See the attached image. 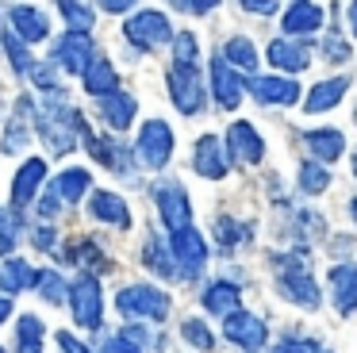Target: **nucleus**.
<instances>
[{"instance_id": "nucleus-1", "label": "nucleus", "mask_w": 357, "mask_h": 353, "mask_svg": "<svg viewBox=\"0 0 357 353\" xmlns=\"http://www.w3.org/2000/svg\"><path fill=\"white\" fill-rule=\"evenodd\" d=\"M116 307L123 319H150V322H165L169 315V296L154 284H127L119 288L116 296Z\"/></svg>"}, {"instance_id": "nucleus-2", "label": "nucleus", "mask_w": 357, "mask_h": 353, "mask_svg": "<svg viewBox=\"0 0 357 353\" xmlns=\"http://www.w3.org/2000/svg\"><path fill=\"white\" fill-rule=\"evenodd\" d=\"M39 135L50 146V153H58V158L73 150V107L66 104V96H50V104H43Z\"/></svg>"}, {"instance_id": "nucleus-3", "label": "nucleus", "mask_w": 357, "mask_h": 353, "mask_svg": "<svg viewBox=\"0 0 357 353\" xmlns=\"http://www.w3.org/2000/svg\"><path fill=\"white\" fill-rule=\"evenodd\" d=\"M70 311H73V322L85 330H100L104 326V292H100V280L96 273H81L70 288Z\"/></svg>"}, {"instance_id": "nucleus-4", "label": "nucleus", "mask_w": 357, "mask_h": 353, "mask_svg": "<svg viewBox=\"0 0 357 353\" xmlns=\"http://www.w3.org/2000/svg\"><path fill=\"white\" fill-rule=\"evenodd\" d=\"M169 100L181 115H200L208 104V92H204L200 69L196 66H173L169 69Z\"/></svg>"}, {"instance_id": "nucleus-5", "label": "nucleus", "mask_w": 357, "mask_h": 353, "mask_svg": "<svg viewBox=\"0 0 357 353\" xmlns=\"http://www.w3.org/2000/svg\"><path fill=\"white\" fill-rule=\"evenodd\" d=\"M154 204H158V215H162L169 234L192 227V207H188V192L181 181H158L154 184Z\"/></svg>"}, {"instance_id": "nucleus-6", "label": "nucleus", "mask_w": 357, "mask_h": 353, "mask_svg": "<svg viewBox=\"0 0 357 353\" xmlns=\"http://www.w3.org/2000/svg\"><path fill=\"white\" fill-rule=\"evenodd\" d=\"M273 265H277V284L288 299H296L303 307H319V288L300 257H273Z\"/></svg>"}, {"instance_id": "nucleus-7", "label": "nucleus", "mask_w": 357, "mask_h": 353, "mask_svg": "<svg viewBox=\"0 0 357 353\" xmlns=\"http://www.w3.org/2000/svg\"><path fill=\"white\" fill-rule=\"evenodd\" d=\"M123 35H127V43H135L139 50H158V46H165L173 38V27L162 12H139L123 23Z\"/></svg>"}, {"instance_id": "nucleus-8", "label": "nucleus", "mask_w": 357, "mask_h": 353, "mask_svg": "<svg viewBox=\"0 0 357 353\" xmlns=\"http://www.w3.org/2000/svg\"><path fill=\"white\" fill-rule=\"evenodd\" d=\"M93 58H96V46L89 38V31H66L54 43V66H62L70 77H81Z\"/></svg>"}, {"instance_id": "nucleus-9", "label": "nucleus", "mask_w": 357, "mask_h": 353, "mask_svg": "<svg viewBox=\"0 0 357 353\" xmlns=\"http://www.w3.org/2000/svg\"><path fill=\"white\" fill-rule=\"evenodd\" d=\"M139 153L150 169H165V161L173 158V127L165 119H146L139 130Z\"/></svg>"}, {"instance_id": "nucleus-10", "label": "nucleus", "mask_w": 357, "mask_h": 353, "mask_svg": "<svg viewBox=\"0 0 357 353\" xmlns=\"http://www.w3.org/2000/svg\"><path fill=\"white\" fill-rule=\"evenodd\" d=\"M169 253H173V261L181 265V273H185V276L204 273V265H208V242H204V234H200L196 227L173 230Z\"/></svg>"}, {"instance_id": "nucleus-11", "label": "nucleus", "mask_w": 357, "mask_h": 353, "mask_svg": "<svg viewBox=\"0 0 357 353\" xmlns=\"http://www.w3.org/2000/svg\"><path fill=\"white\" fill-rule=\"evenodd\" d=\"M43 181H47V161H43V158H27L24 165H20V173L12 176V192H8L12 211H24V207L35 200V192L43 188Z\"/></svg>"}, {"instance_id": "nucleus-12", "label": "nucleus", "mask_w": 357, "mask_h": 353, "mask_svg": "<svg viewBox=\"0 0 357 353\" xmlns=\"http://www.w3.org/2000/svg\"><path fill=\"white\" fill-rule=\"evenodd\" d=\"M192 169H196L200 176H208V181H219V176H227L231 161H227V150H223V142H219L215 135H200V138H196Z\"/></svg>"}, {"instance_id": "nucleus-13", "label": "nucleus", "mask_w": 357, "mask_h": 353, "mask_svg": "<svg viewBox=\"0 0 357 353\" xmlns=\"http://www.w3.org/2000/svg\"><path fill=\"white\" fill-rule=\"evenodd\" d=\"M223 334L227 342L242 345V350H257V345H265V322L257 319V315H246V311H231L223 319Z\"/></svg>"}, {"instance_id": "nucleus-14", "label": "nucleus", "mask_w": 357, "mask_h": 353, "mask_svg": "<svg viewBox=\"0 0 357 353\" xmlns=\"http://www.w3.org/2000/svg\"><path fill=\"white\" fill-rule=\"evenodd\" d=\"M250 92H254L257 104H296L300 100V84L288 81V77H250V81H242Z\"/></svg>"}, {"instance_id": "nucleus-15", "label": "nucleus", "mask_w": 357, "mask_h": 353, "mask_svg": "<svg viewBox=\"0 0 357 353\" xmlns=\"http://www.w3.org/2000/svg\"><path fill=\"white\" fill-rule=\"evenodd\" d=\"M227 150H231L234 158L242 161V165H257V161L265 158V142H261V135H257V130L250 127L246 119L231 123V130H227Z\"/></svg>"}, {"instance_id": "nucleus-16", "label": "nucleus", "mask_w": 357, "mask_h": 353, "mask_svg": "<svg viewBox=\"0 0 357 353\" xmlns=\"http://www.w3.org/2000/svg\"><path fill=\"white\" fill-rule=\"evenodd\" d=\"M211 96H215V104L223 112H234L242 100V77L223 58H211Z\"/></svg>"}, {"instance_id": "nucleus-17", "label": "nucleus", "mask_w": 357, "mask_h": 353, "mask_svg": "<svg viewBox=\"0 0 357 353\" xmlns=\"http://www.w3.org/2000/svg\"><path fill=\"white\" fill-rule=\"evenodd\" d=\"M89 211H93L96 223H104V227H116V230H131V207L123 204V196H116V192H93V200H89Z\"/></svg>"}, {"instance_id": "nucleus-18", "label": "nucleus", "mask_w": 357, "mask_h": 353, "mask_svg": "<svg viewBox=\"0 0 357 353\" xmlns=\"http://www.w3.org/2000/svg\"><path fill=\"white\" fill-rule=\"evenodd\" d=\"M96 100H100V119L108 123L112 130H127V127L135 123V112H139V104H135L131 92L112 89V92H104V96H96Z\"/></svg>"}, {"instance_id": "nucleus-19", "label": "nucleus", "mask_w": 357, "mask_h": 353, "mask_svg": "<svg viewBox=\"0 0 357 353\" xmlns=\"http://www.w3.org/2000/svg\"><path fill=\"white\" fill-rule=\"evenodd\" d=\"M70 265H85V269H93V273H108V257H104V250H100V242H96L93 234H77V238H70L66 242V253H62Z\"/></svg>"}, {"instance_id": "nucleus-20", "label": "nucleus", "mask_w": 357, "mask_h": 353, "mask_svg": "<svg viewBox=\"0 0 357 353\" xmlns=\"http://www.w3.org/2000/svg\"><path fill=\"white\" fill-rule=\"evenodd\" d=\"M8 20H12V31H16L24 43H43V38L50 35L47 15H43L39 8H31V4H16L8 12Z\"/></svg>"}, {"instance_id": "nucleus-21", "label": "nucleus", "mask_w": 357, "mask_h": 353, "mask_svg": "<svg viewBox=\"0 0 357 353\" xmlns=\"http://www.w3.org/2000/svg\"><path fill=\"white\" fill-rule=\"evenodd\" d=\"M35 104L31 96H20L16 100V115H12V123L4 127V153H20L31 146V130H27V119H31Z\"/></svg>"}, {"instance_id": "nucleus-22", "label": "nucleus", "mask_w": 357, "mask_h": 353, "mask_svg": "<svg viewBox=\"0 0 357 353\" xmlns=\"http://www.w3.org/2000/svg\"><path fill=\"white\" fill-rule=\"evenodd\" d=\"M349 81L346 77H331V81H319L315 89L307 92V100H303V112L307 115H319V112H331L334 104H338L342 96H346Z\"/></svg>"}, {"instance_id": "nucleus-23", "label": "nucleus", "mask_w": 357, "mask_h": 353, "mask_svg": "<svg viewBox=\"0 0 357 353\" xmlns=\"http://www.w3.org/2000/svg\"><path fill=\"white\" fill-rule=\"evenodd\" d=\"M280 23H284L288 35H311V31H319V23H323V12H319V4H311V0H292Z\"/></svg>"}, {"instance_id": "nucleus-24", "label": "nucleus", "mask_w": 357, "mask_h": 353, "mask_svg": "<svg viewBox=\"0 0 357 353\" xmlns=\"http://www.w3.org/2000/svg\"><path fill=\"white\" fill-rule=\"evenodd\" d=\"M81 84H85V92H89V96H104V92L119 89L116 66H112L108 58H100V54H96V58L89 61V69L81 73Z\"/></svg>"}, {"instance_id": "nucleus-25", "label": "nucleus", "mask_w": 357, "mask_h": 353, "mask_svg": "<svg viewBox=\"0 0 357 353\" xmlns=\"http://www.w3.org/2000/svg\"><path fill=\"white\" fill-rule=\"evenodd\" d=\"M303 142H307V150L315 153L323 165H331V161L342 158V150H346V138H342V130L334 127H323V130H307L303 135Z\"/></svg>"}, {"instance_id": "nucleus-26", "label": "nucleus", "mask_w": 357, "mask_h": 353, "mask_svg": "<svg viewBox=\"0 0 357 353\" xmlns=\"http://www.w3.org/2000/svg\"><path fill=\"white\" fill-rule=\"evenodd\" d=\"M269 61L277 69H288V73H300V69H307V61H311V54H307V46L303 43H288V38H277V43H269Z\"/></svg>"}, {"instance_id": "nucleus-27", "label": "nucleus", "mask_w": 357, "mask_h": 353, "mask_svg": "<svg viewBox=\"0 0 357 353\" xmlns=\"http://www.w3.org/2000/svg\"><path fill=\"white\" fill-rule=\"evenodd\" d=\"M331 284H334V303H338V311L349 315L357 307V265H334Z\"/></svg>"}, {"instance_id": "nucleus-28", "label": "nucleus", "mask_w": 357, "mask_h": 353, "mask_svg": "<svg viewBox=\"0 0 357 353\" xmlns=\"http://www.w3.org/2000/svg\"><path fill=\"white\" fill-rule=\"evenodd\" d=\"M31 284H35V265H27L24 257L4 261V269H0V292H4V296L16 299L20 292L31 288Z\"/></svg>"}, {"instance_id": "nucleus-29", "label": "nucleus", "mask_w": 357, "mask_h": 353, "mask_svg": "<svg viewBox=\"0 0 357 353\" xmlns=\"http://www.w3.org/2000/svg\"><path fill=\"white\" fill-rule=\"evenodd\" d=\"M238 299H242V292H238V284H231V280H215L208 292H204V307H208L211 315H231V311H238Z\"/></svg>"}, {"instance_id": "nucleus-30", "label": "nucleus", "mask_w": 357, "mask_h": 353, "mask_svg": "<svg viewBox=\"0 0 357 353\" xmlns=\"http://www.w3.org/2000/svg\"><path fill=\"white\" fill-rule=\"evenodd\" d=\"M142 265H146L150 273L165 276V280H173V276H177V269H173L177 261H173V253L162 246V238H158V234H150L146 246H142Z\"/></svg>"}, {"instance_id": "nucleus-31", "label": "nucleus", "mask_w": 357, "mask_h": 353, "mask_svg": "<svg viewBox=\"0 0 357 353\" xmlns=\"http://www.w3.org/2000/svg\"><path fill=\"white\" fill-rule=\"evenodd\" d=\"M89 181H93V176H89V169H81V165H70V169H62V173H58V181H54V192H58L62 200H70V204H77V200L89 192Z\"/></svg>"}, {"instance_id": "nucleus-32", "label": "nucleus", "mask_w": 357, "mask_h": 353, "mask_svg": "<svg viewBox=\"0 0 357 353\" xmlns=\"http://www.w3.org/2000/svg\"><path fill=\"white\" fill-rule=\"evenodd\" d=\"M16 353H43V322L35 319V315H20Z\"/></svg>"}, {"instance_id": "nucleus-33", "label": "nucleus", "mask_w": 357, "mask_h": 353, "mask_svg": "<svg viewBox=\"0 0 357 353\" xmlns=\"http://www.w3.org/2000/svg\"><path fill=\"white\" fill-rule=\"evenodd\" d=\"M31 288H39V296L47 299V303H62V299L70 296V284H66L54 269H35V284H31Z\"/></svg>"}, {"instance_id": "nucleus-34", "label": "nucleus", "mask_w": 357, "mask_h": 353, "mask_svg": "<svg viewBox=\"0 0 357 353\" xmlns=\"http://www.w3.org/2000/svg\"><path fill=\"white\" fill-rule=\"evenodd\" d=\"M219 58H223L227 66H238V69H254V66H257L254 43H250V38H242V35H234L231 43L223 46V54H219Z\"/></svg>"}, {"instance_id": "nucleus-35", "label": "nucleus", "mask_w": 357, "mask_h": 353, "mask_svg": "<svg viewBox=\"0 0 357 353\" xmlns=\"http://www.w3.org/2000/svg\"><path fill=\"white\" fill-rule=\"evenodd\" d=\"M0 43H4V54H8V61H12V69H16V73H27V69L35 66V58H31V50H27V43H24V38H20L12 27L0 35Z\"/></svg>"}, {"instance_id": "nucleus-36", "label": "nucleus", "mask_w": 357, "mask_h": 353, "mask_svg": "<svg viewBox=\"0 0 357 353\" xmlns=\"http://www.w3.org/2000/svg\"><path fill=\"white\" fill-rule=\"evenodd\" d=\"M326 184H331V173H326L323 161H303L300 165V188L311 192V196H319V192H326Z\"/></svg>"}, {"instance_id": "nucleus-37", "label": "nucleus", "mask_w": 357, "mask_h": 353, "mask_svg": "<svg viewBox=\"0 0 357 353\" xmlns=\"http://www.w3.org/2000/svg\"><path fill=\"white\" fill-rule=\"evenodd\" d=\"M20 219H16V211L12 207H0V257H8L12 250H16V242H20Z\"/></svg>"}, {"instance_id": "nucleus-38", "label": "nucleus", "mask_w": 357, "mask_h": 353, "mask_svg": "<svg viewBox=\"0 0 357 353\" xmlns=\"http://www.w3.org/2000/svg\"><path fill=\"white\" fill-rule=\"evenodd\" d=\"M246 234H250L246 223H234L231 215H219V219H215V238H219V246H223V250H231V246L246 242Z\"/></svg>"}, {"instance_id": "nucleus-39", "label": "nucleus", "mask_w": 357, "mask_h": 353, "mask_svg": "<svg viewBox=\"0 0 357 353\" xmlns=\"http://www.w3.org/2000/svg\"><path fill=\"white\" fill-rule=\"evenodd\" d=\"M196 58H200V43L192 31L173 35V66H196Z\"/></svg>"}, {"instance_id": "nucleus-40", "label": "nucleus", "mask_w": 357, "mask_h": 353, "mask_svg": "<svg viewBox=\"0 0 357 353\" xmlns=\"http://www.w3.org/2000/svg\"><path fill=\"white\" fill-rule=\"evenodd\" d=\"M58 12L66 15L70 31H89V27H93V12H89L81 0H58Z\"/></svg>"}, {"instance_id": "nucleus-41", "label": "nucleus", "mask_w": 357, "mask_h": 353, "mask_svg": "<svg viewBox=\"0 0 357 353\" xmlns=\"http://www.w3.org/2000/svg\"><path fill=\"white\" fill-rule=\"evenodd\" d=\"M181 338H185L188 345H196V350H204V353H208L211 345H215V338H211V330L204 326L200 319H185V322H181Z\"/></svg>"}, {"instance_id": "nucleus-42", "label": "nucleus", "mask_w": 357, "mask_h": 353, "mask_svg": "<svg viewBox=\"0 0 357 353\" xmlns=\"http://www.w3.org/2000/svg\"><path fill=\"white\" fill-rule=\"evenodd\" d=\"M27 73H31V84L39 92H47V96H62V84L54 81V66H39V61H35Z\"/></svg>"}, {"instance_id": "nucleus-43", "label": "nucleus", "mask_w": 357, "mask_h": 353, "mask_svg": "<svg viewBox=\"0 0 357 353\" xmlns=\"http://www.w3.org/2000/svg\"><path fill=\"white\" fill-rule=\"evenodd\" d=\"M58 211H62V196H58L54 188H47V192H43V204H39V215H43V219H54Z\"/></svg>"}, {"instance_id": "nucleus-44", "label": "nucleus", "mask_w": 357, "mask_h": 353, "mask_svg": "<svg viewBox=\"0 0 357 353\" xmlns=\"http://www.w3.org/2000/svg\"><path fill=\"white\" fill-rule=\"evenodd\" d=\"M31 242H35V250L50 253V250H54V246H58V238H54V227H35Z\"/></svg>"}, {"instance_id": "nucleus-45", "label": "nucleus", "mask_w": 357, "mask_h": 353, "mask_svg": "<svg viewBox=\"0 0 357 353\" xmlns=\"http://www.w3.org/2000/svg\"><path fill=\"white\" fill-rule=\"evenodd\" d=\"M104 353H142V350L135 342H127L123 334H112L108 342H104Z\"/></svg>"}, {"instance_id": "nucleus-46", "label": "nucleus", "mask_w": 357, "mask_h": 353, "mask_svg": "<svg viewBox=\"0 0 357 353\" xmlns=\"http://www.w3.org/2000/svg\"><path fill=\"white\" fill-rule=\"evenodd\" d=\"M326 58H331V61H346V58H349L346 38H338V35H331V38H326Z\"/></svg>"}, {"instance_id": "nucleus-47", "label": "nucleus", "mask_w": 357, "mask_h": 353, "mask_svg": "<svg viewBox=\"0 0 357 353\" xmlns=\"http://www.w3.org/2000/svg\"><path fill=\"white\" fill-rule=\"evenodd\" d=\"M58 345H62V353H89V345L81 342V338H73L70 330H62V334H58Z\"/></svg>"}, {"instance_id": "nucleus-48", "label": "nucleus", "mask_w": 357, "mask_h": 353, "mask_svg": "<svg viewBox=\"0 0 357 353\" xmlns=\"http://www.w3.org/2000/svg\"><path fill=\"white\" fill-rule=\"evenodd\" d=\"M242 8H246V12H257V15H273L277 12V4L280 0H238Z\"/></svg>"}, {"instance_id": "nucleus-49", "label": "nucleus", "mask_w": 357, "mask_h": 353, "mask_svg": "<svg viewBox=\"0 0 357 353\" xmlns=\"http://www.w3.org/2000/svg\"><path fill=\"white\" fill-rule=\"evenodd\" d=\"M96 4H100L108 15H119V12H131V8L139 4V0H96Z\"/></svg>"}, {"instance_id": "nucleus-50", "label": "nucleus", "mask_w": 357, "mask_h": 353, "mask_svg": "<svg viewBox=\"0 0 357 353\" xmlns=\"http://www.w3.org/2000/svg\"><path fill=\"white\" fill-rule=\"evenodd\" d=\"M273 353H311V345L307 342H280V345H273Z\"/></svg>"}, {"instance_id": "nucleus-51", "label": "nucleus", "mask_w": 357, "mask_h": 353, "mask_svg": "<svg viewBox=\"0 0 357 353\" xmlns=\"http://www.w3.org/2000/svg\"><path fill=\"white\" fill-rule=\"evenodd\" d=\"M8 315H12V296H4V292H0V326L8 322Z\"/></svg>"}, {"instance_id": "nucleus-52", "label": "nucleus", "mask_w": 357, "mask_h": 353, "mask_svg": "<svg viewBox=\"0 0 357 353\" xmlns=\"http://www.w3.org/2000/svg\"><path fill=\"white\" fill-rule=\"evenodd\" d=\"M188 4H192V12H196V15H204V12H211V8L219 4V0H188Z\"/></svg>"}, {"instance_id": "nucleus-53", "label": "nucleus", "mask_w": 357, "mask_h": 353, "mask_svg": "<svg viewBox=\"0 0 357 353\" xmlns=\"http://www.w3.org/2000/svg\"><path fill=\"white\" fill-rule=\"evenodd\" d=\"M349 31H354V38H357V0L349 4Z\"/></svg>"}, {"instance_id": "nucleus-54", "label": "nucleus", "mask_w": 357, "mask_h": 353, "mask_svg": "<svg viewBox=\"0 0 357 353\" xmlns=\"http://www.w3.org/2000/svg\"><path fill=\"white\" fill-rule=\"evenodd\" d=\"M173 8H181V12H192V4H188V0H169Z\"/></svg>"}, {"instance_id": "nucleus-55", "label": "nucleus", "mask_w": 357, "mask_h": 353, "mask_svg": "<svg viewBox=\"0 0 357 353\" xmlns=\"http://www.w3.org/2000/svg\"><path fill=\"white\" fill-rule=\"evenodd\" d=\"M354 215H357V200H354Z\"/></svg>"}, {"instance_id": "nucleus-56", "label": "nucleus", "mask_w": 357, "mask_h": 353, "mask_svg": "<svg viewBox=\"0 0 357 353\" xmlns=\"http://www.w3.org/2000/svg\"><path fill=\"white\" fill-rule=\"evenodd\" d=\"M354 173H357V161H354Z\"/></svg>"}, {"instance_id": "nucleus-57", "label": "nucleus", "mask_w": 357, "mask_h": 353, "mask_svg": "<svg viewBox=\"0 0 357 353\" xmlns=\"http://www.w3.org/2000/svg\"><path fill=\"white\" fill-rule=\"evenodd\" d=\"M0 353H4V350H0Z\"/></svg>"}]
</instances>
